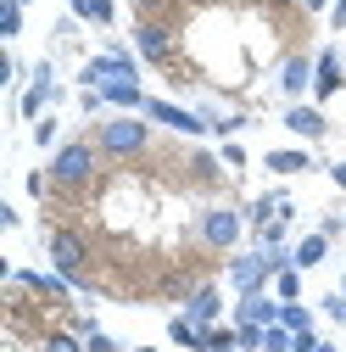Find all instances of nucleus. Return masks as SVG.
<instances>
[{
  "label": "nucleus",
  "mask_w": 346,
  "mask_h": 352,
  "mask_svg": "<svg viewBox=\"0 0 346 352\" xmlns=\"http://www.w3.org/2000/svg\"><path fill=\"white\" fill-rule=\"evenodd\" d=\"M296 346V336L285 330V324H268V336H263V352H290Z\"/></svg>",
  "instance_id": "nucleus-30"
},
{
  "label": "nucleus",
  "mask_w": 346,
  "mask_h": 352,
  "mask_svg": "<svg viewBox=\"0 0 346 352\" xmlns=\"http://www.w3.org/2000/svg\"><path fill=\"white\" fill-rule=\"evenodd\" d=\"M12 280H17V285H28L34 296H51V302H62V296L73 291V280H62L56 269H51V274H45V269H12Z\"/></svg>",
  "instance_id": "nucleus-15"
},
{
  "label": "nucleus",
  "mask_w": 346,
  "mask_h": 352,
  "mask_svg": "<svg viewBox=\"0 0 346 352\" xmlns=\"http://www.w3.org/2000/svg\"><path fill=\"white\" fill-rule=\"evenodd\" d=\"M146 118L162 123V129H179V135H190V140H196V135H212L201 112H190V107H179V101H162V96L146 101Z\"/></svg>",
  "instance_id": "nucleus-8"
},
{
  "label": "nucleus",
  "mask_w": 346,
  "mask_h": 352,
  "mask_svg": "<svg viewBox=\"0 0 346 352\" xmlns=\"http://www.w3.org/2000/svg\"><path fill=\"white\" fill-rule=\"evenodd\" d=\"M201 118H207V129H212V135H224V140H229V135H240V129L251 123L246 112H212V107H201Z\"/></svg>",
  "instance_id": "nucleus-23"
},
{
  "label": "nucleus",
  "mask_w": 346,
  "mask_h": 352,
  "mask_svg": "<svg viewBox=\"0 0 346 352\" xmlns=\"http://www.w3.org/2000/svg\"><path fill=\"white\" fill-rule=\"evenodd\" d=\"M78 107H84V112H101L106 101H101V90H84V96H78Z\"/></svg>",
  "instance_id": "nucleus-36"
},
{
  "label": "nucleus",
  "mask_w": 346,
  "mask_h": 352,
  "mask_svg": "<svg viewBox=\"0 0 346 352\" xmlns=\"http://www.w3.org/2000/svg\"><path fill=\"white\" fill-rule=\"evenodd\" d=\"M330 28H346V0H330Z\"/></svg>",
  "instance_id": "nucleus-38"
},
{
  "label": "nucleus",
  "mask_w": 346,
  "mask_h": 352,
  "mask_svg": "<svg viewBox=\"0 0 346 352\" xmlns=\"http://www.w3.org/2000/svg\"><path fill=\"white\" fill-rule=\"evenodd\" d=\"M112 78H140L135 51L112 45V51H101V56H90V62L78 67V84H84V90H101V84H112Z\"/></svg>",
  "instance_id": "nucleus-5"
},
{
  "label": "nucleus",
  "mask_w": 346,
  "mask_h": 352,
  "mask_svg": "<svg viewBox=\"0 0 346 352\" xmlns=\"http://www.w3.org/2000/svg\"><path fill=\"white\" fill-rule=\"evenodd\" d=\"M330 179H335V185H341V190H346V157H341V162H335V168H330Z\"/></svg>",
  "instance_id": "nucleus-39"
},
{
  "label": "nucleus",
  "mask_w": 346,
  "mask_h": 352,
  "mask_svg": "<svg viewBox=\"0 0 346 352\" xmlns=\"http://www.w3.org/2000/svg\"><path fill=\"white\" fill-rule=\"evenodd\" d=\"M51 101H62V84H56V67H51V62H34V78H28V90H23L17 112H23L28 123H39V118H51Z\"/></svg>",
  "instance_id": "nucleus-6"
},
{
  "label": "nucleus",
  "mask_w": 346,
  "mask_h": 352,
  "mask_svg": "<svg viewBox=\"0 0 346 352\" xmlns=\"http://www.w3.org/2000/svg\"><path fill=\"white\" fill-rule=\"evenodd\" d=\"M95 146H101V157H140L146 146H151V118H106L101 129H95Z\"/></svg>",
  "instance_id": "nucleus-3"
},
{
  "label": "nucleus",
  "mask_w": 346,
  "mask_h": 352,
  "mask_svg": "<svg viewBox=\"0 0 346 352\" xmlns=\"http://www.w3.org/2000/svg\"><path fill=\"white\" fill-rule=\"evenodd\" d=\"M346 90V67H341V45H324L313 56V101H330Z\"/></svg>",
  "instance_id": "nucleus-9"
},
{
  "label": "nucleus",
  "mask_w": 346,
  "mask_h": 352,
  "mask_svg": "<svg viewBox=\"0 0 346 352\" xmlns=\"http://www.w3.org/2000/svg\"><path fill=\"white\" fill-rule=\"evenodd\" d=\"M185 314H190L196 324H207V330H212V324L224 319V291L212 285V280H201V285L190 291V302H185Z\"/></svg>",
  "instance_id": "nucleus-12"
},
{
  "label": "nucleus",
  "mask_w": 346,
  "mask_h": 352,
  "mask_svg": "<svg viewBox=\"0 0 346 352\" xmlns=\"http://www.w3.org/2000/svg\"><path fill=\"white\" fill-rule=\"evenodd\" d=\"M296 6H308V12H330V0H296Z\"/></svg>",
  "instance_id": "nucleus-40"
},
{
  "label": "nucleus",
  "mask_w": 346,
  "mask_h": 352,
  "mask_svg": "<svg viewBox=\"0 0 346 352\" xmlns=\"http://www.w3.org/2000/svg\"><path fill=\"white\" fill-rule=\"evenodd\" d=\"M67 330H78V336H84V352H123V346H117L95 319H78V324H67Z\"/></svg>",
  "instance_id": "nucleus-21"
},
{
  "label": "nucleus",
  "mask_w": 346,
  "mask_h": 352,
  "mask_svg": "<svg viewBox=\"0 0 346 352\" xmlns=\"http://www.w3.org/2000/svg\"><path fill=\"white\" fill-rule=\"evenodd\" d=\"M67 12H73V23H90V28H112V17H117L112 0H67Z\"/></svg>",
  "instance_id": "nucleus-18"
},
{
  "label": "nucleus",
  "mask_w": 346,
  "mask_h": 352,
  "mask_svg": "<svg viewBox=\"0 0 346 352\" xmlns=\"http://www.w3.org/2000/svg\"><path fill=\"white\" fill-rule=\"evenodd\" d=\"M279 296L274 291H263V296H240L235 302V324H279Z\"/></svg>",
  "instance_id": "nucleus-13"
},
{
  "label": "nucleus",
  "mask_w": 346,
  "mask_h": 352,
  "mask_svg": "<svg viewBox=\"0 0 346 352\" xmlns=\"http://www.w3.org/2000/svg\"><path fill=\"white\" fill-rule=\"evenodd\" d=\"M319 346H324V341H319V330H313V336H296V346H290V352H319Z\"/></svg>",
  "instance_id": "nucleus-37"
},
{
  "label": "nucleus",
  "mask_w": 346,
  "mask_h": 352,
  "mask_svg": "<svg viewBox=\"0 0 346 352\" xmlns=\"http://www.w3.org/2000/svg\"><path fill=\"white\" fill-rule=\"evenodd\" d=\"M268 280H274V269H268V257L257 246L251 252H229V285H235V296H263Z\"/></svg>",
  "instance_id": "nucleus-7"
},
{
  "label": "nucleus",
  "mask_w": 346,
  "mask_h": 352,
  "mask_svg": "<svg viewBox=\"0 0 346 352\" xmlns=\"http://www.w3.org/2000/svg\"><path fill=\"white\" fill-rule=\"evenodd\" d=\"M45 246H51V269L62 280H73V291H95L90 285V241L73 235V230H51Z\"/></svg>",
  "instance_id": "nucleus-2"
},
{
  "label": "nucleus",
  "mask_w": 346,
  "mask_h": 352,
  "mask_svg": "<svg viewBox=\"0 0 346 352\" xmlns=\"http://www.w3.org/2000/svg\"><path fill=\"white\" fill-rule=\"evenodd\" d=\"M218 157H224V168H235V173H240V168H246V151H240V146H235V140H224V151H218Z\"/></svg>",
  "instance_id": "nucleus-34"
},
{
  "label": "nucleus",
  "mask_w": 346,
  "mask_h": 352,
  "mask_svg": "<svg viewBox=\"0 0 346 352\" xmlns=\"http://www.w3.org/2000/svg\"><path fill=\"white\" fill-rule=\"evenodd\" d=\"M290 252H296V269H319V263L330 257V235H324V230H313V235H301Z\"/></svg>",
  "instance_id": "nucleus-20"
},
{
  "label": "nucleus",
  "mask_w": 346,
  "mask_h": 352,
  "mask_svg": "<svg viewBox=\"0 0 346 352\" xmlns=\"http://www.w3.org/2000/svg\"><path fill=\"white\" fill-rule=\"evenodd\" d=\"M135 6H140V12H146V6H157V0H135Z\"/></svg>",
  "instance_id": "nucleus-41"
},
{
  "label": "nucleus",
  "mask_w": 346,
  "mask_h": 352,
  "mask_svg": "<svg viewBox=\"0 0 346 352\" xmlns=\"http://www.w3.org/2000/svg\"><path fill=\"white\" fill-rule=\"evenodd\" d=\"M285 129L301 135V140H324V135H330V118H324L319 107H308V101H290V107H285Z\"/></svg>",
  "instance_id": "nucleus-11"
},
{
  "label": "nucleus",
  "mask_w": 346,
  "mask_h": 352,
  "mask_svg": "<svg viewBox=\"0 0 346 352\" xmlns=\"http://www.w3.org/2000/svg\"><path fill=\"white\" fill-rule=\"evenodd\" d=\"M39 352H84V336L78 330H51L45 341H39Z\"/></svg>",
  "instance_id": "nucleus-25"
},
{
  "label": "nucleus",
  "mask_w": 346,
  "mask_h": 352,
  "mask_svg": "<svg viewBox=\"0 0 346 352\" xmlns=\"http://www.w3.org/2000/svg\"><path fill=\"white\" fill-rule=\"evenodd\" d=\"M196 235H201V246H212V252H235L240 235H246V212H240V207H207L201 224H196Z\"/></svg>",
  "instance_id": "nucleus-4"
},
{
  "label": "nucleus",
  "mask_w": 346,
  "mask_h": 352,
  "mask_svg": "<svg viewBox=\"0 0 346 352\" xmlns=\"http://www.w3.org/2000/svg\"><path fill=\"white\" fill-rule=\"evenodd\" d=\"M274 296H279V302H301V269L274 274Z\"/></svg>",
  "instance_id": "nucleus-27"
},
{
  "label": "nucleus",
  "mask_w": 346,
  "mask_h": 352,
  "mask_svg": "<svg viewBox=\"0 0 346 352\" xmlns=\"http://www.w3.org/2000/svg\"><path fill=\"white\" fill-rule=\"evenodd\" d=\"M34 146H56V118H39L34 123Z\"/></svg>",
  "instance_id": "nucleus-32"
},
{
  "label": "nucleus",
  "mask_w": 346,
  "mask_h": 352,
  "mask_svg": "<svg viewBox=\"0 0 346 352\" xmlns=\"http://www.w3.org/2000/svg\"><path fill=\"white\" fill-rule=\"evenodd\" d=\"M279 324H285L290 336H313V307H308V302H285V307H279Z\"/></svg>",
  "instance_id": "nucleus-22"
},
{
  "label": "nucleus",
  "mask_w": 346,
  "mask_h": 352,
  "mask_svg": "<svg viewBox=\"0 0 346 352\" xmlns=\"http://www.w3.org/2000/svg\"><path fill=\"white\" fill-rule=\"evenodd\" d=\"M135 51H140L151 67H168V56H173V34H168L162 23H151V17H140V23H135Z\"/></svg>",
  "instance_id": "nucleus-10"
},
{
  "label": "nucleus",
  "mask_w": 346,
  "mask_h": 352,
  "mask_svg": "<svg viewBox=\"0 0 346 352\" xmlns=\"http://www.w3.org/2000/svg\"><path fill=\"white\" fill-rule=\"evenodd\" d=\"M23 34V0H0V39Z\"/></svg>",
  "instance_id": "nucleus-24"
},
{
  "label": "nucleus",
  "mask_w": 346,
  "mask_h": 352,
  "mask_svg": "<svg viewBox=\"0 0 346 352\" xmlns=\"http://www.w3.org/2000/svg\"><path fill=\"white\" fill-rule=\"evenodd\" d=\"M207 352H240L235 324H212V330H207Z\"/></svg>",
  "instance_id": "nucleus-28"
},
{
  "label": "nucleus",
  "mask_w": 346,
  "mask_h": 352,
  "mask_svg": "<svg viewBox=\"0 0 346 352\" xmlns=\"http://www.w3.org/2000/svg\"><path fill=\"white\" fill-rule=\"evenodd\" d=\"M285 235H290V218H268V224L257 230V252H268V246H285Z\"/></svg>",
  "instance_id": "nucleus-26"
},
{
  "label": "nucleus",
  "mask_w": 346,
  "mask_h": 352,
  "mask_svg": "<svg viewBox=\"0 0 346 352\" xmlns=\"http://www.w3.org/2000/svg\"><path fill=\"white\" fill-rule=\"evenodd\" d=\"M341 296H346V280H341Z\"/></svg>",
  "instance_id": "nucleus-44"
},
{
  "label": "nucleus",
  "mask_w": 346,
  "mask_h": 352,
  "mask_svg": "<svg viewBox=\"0 0 346 352\" xmlns=\"http://www.w3.org/2000/svg\"><path fill=\"white\" fill-rule=\"evenodd\" d=\"M279 201H285V190H263V196H251L240 212H246V224H251V230H263L268 218H279Z\"/></svg>",
  "instance_id": "nucleus-19"
},
{
  "label": "nucleus",
  "mask_w": 346,
  "mask_h": 352,
  "mask_svg": "<svg viewBox=\"0 0 346 352\" xmlns=\"http://www.w3.org/2000/svg\"><path fill=\"white\" fill-rule=\"evenodd\" d=\"M190 168H196V179H218V162H212V151H196Z\"/></svg>",
  "instance_id": "nucleus-31"
},
{
  "label": "nucleus",
  "mask_w": 346,
  "mask_h": 352,
  "mask_svg": "<svg viewBox=\"0 0 346 352\" xmlns=\"http://www.w3.org/2000/svg\"><path fill=\"white\" fill-rule=\"evenodd\" d=\"M263 162H268V173L290 179V173H308V168H313V151H301V146H279V151H268Z\"/></svg>",
  "instance_id": "nucleus-17"
},
{
  "label": "nucleus",
  "mask_w": 346,
  "mask_h": 352,
  "mask_svg": "<svg viewBox=\"0 0 346 352\" xmlns=\"http://www.w3.org/2000/svg\"><path fill=\"white\" fill-rule=\"evenodd\" d=\"M23 6H34V0H23Z\"/></svg>",
  "instance_id": "nucleus-45"
},
{
  "label": "nucleus",
  "mask_w": 346,
  "mask_h": 352,
  "mask_svg": "<svg viewBox=\"0 0 346 352\" xmlns=\"http://www.w3.org/2000/svg\"><path fill=\"white\" fill-rule=\"evenodd\" d=\"M324 319L346 324V296H341V291H335V296H324Z\"/></svg>",
  "instance_id": "nucleus-33"
},
{
  "label": "nucleus",
  "mask_w": 346,
  "mask_h": 352,
  "mask_svg": "<svg viewBox=\"0 0 346 352\" xmlns=\"http://www.w3.org/2000/svg\"><path fill=\"white\" fill-rule=\"evenodd\" d=\"M263 336H268V324H235L240 352H263Z\"/></svg>",
  "instance_id": "nucleus-29"
},
{
  "label": "nucleus",
  "mask_w": 346,
  "mask_h": 352,
  "mask_svg": "<svg viewBox=\"0 0 346 352\" xmlns=\"http://www.w3.org/2000/svg\"><path fill=\"white\" fill-rule=\"evenodd\" d=\"M95 168H101V146L95 140H67V146H56V157H51L45 173H51L56 190H90Z\"/></svg>",
  "instance_id": "nucleus-1"
},
{
  "label": "nucleus",
  "mask_w": 346,
  "mask_h": 352,
  "mask_svg": "<svg viewBox=\"0 0 346 352\" xmlns=\"http://www.w3.org/2000/svg\"><path fill=\"white\" fill-rule=\"evenodd\" d=\"M45 185H51V173H39V168H34V173H28V196H45Z\"/></svg>",
  "instance_id": "nucleus-35"
},
{
  "label": "nucleus",
  "mask_w": 346,
  "mask_h": 352,
  "mask_svg": "<svg viewBox=\"0 0 346 352\" xmlns=\"http://www.w3.org/2000/svg\"><path fill=\"white\" fill-rule=\"evenodd\" d=\"M135 352H162V346H135Z\"/></svg>",
  "instance_id": "nucleus-42"
},
{
  "label": "nucleus",
  "mask_w": 346,
  "mask_h": 352,
  "mask_svg": "<svg viewBox=\"0 0 346 352\" xmlns=\"http://www.w3.org/2000/svg\"><path fill=\"white\" fill-rule=\"evenodd\" d=\"M279 90L290 96V101H301L313 90V56H285L279 62Z\"/></svg>",
  "instance_id": "nucleus-14"
},
{
  "label": "nucleus",
  "mask_w": 346,
  "mask_h": 352,
  "mask_svg": "<svg viewBox=\"0 0 346 352\" xmlns=\"http://www.w3.org/2000/svg\"><path fill=\"white\" fill-rule=\"evenodd\" d=\"M168 341H173V346H185V352H207V324H196L185 307H179V314L168 319Z\"/></svg>",
  "instance_id": "nucleus-16"
},
{
  "label": "nucleus",
  "mask_w": 346,
  "mask_h": 352,
  "mask_svg": "<svg viewBox=\"0 0 346 352\" xmlns=\"http://www.w3.org/2000/svg\"><path fill=\"white\" fill-rule=\"evenodd\" d=\"M274 6H290V0H274Z\"/></svg>",
  "instance_id": "nucleus-43"
}]
</instances>
